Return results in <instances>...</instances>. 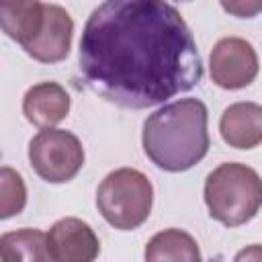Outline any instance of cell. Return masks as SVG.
Segmentation results:
<instances>
[{
  "label": "cell",
  "mask_w": 262,
  "mask_h": 262,
  "mask_svg": "<svg viewBox=\"0 0 262 262\" xmlns=\"http://www.w3.org/2000/svg\"><path fill=\"white\" fill-rule=\"evenodd\" d=\"M209 111L199 98H180L151 113L141 131L145 156L164 172H186L209 151Z\"/></svg>",
  "instance_id": "2"
},
{
  "label": "cell",
  "mask_w": 262,
  "mask_h": 262,
  "mask_svg": "<svg viewBox=\"0 0 262 262\" xmlns=\"http://www.w3.org/2000/svg\"><path fill=\"white\" fill-rule=\"evenodd\" d=\"M29 162L41 180L63 184L82 170L84 147L72 131L47 127L29 141Z\"/></svg>",
  "instance_id": "5"
},
{
  "label": "cell",
  "mask_w": 262,
  "mask_h": 262,
  "mask_svg": "<svg viewBox=\"0 0 262 262\" xmlns=\"http://www.w3.org/2000/svg\"><path fill=\"white\" fill-rule=\"evenodd\" d=\"M70 106L72 98L57 82H39L31 86L23 96V115L31 125L39 129L61 123L70 113Z\"/></svg>",
  "instance_id": "9"
},
{
  "label": "cell",
  "mask_w": 262,
  "mask_h": 262,
  "mask_svg": "<svg viewBox=\"0 0 262 262\" xmlns=\"http://www.w3.org/2000/svg\"><path fill=\"white\" fill-rule=\"evenodd\" d=\"M78 70L84 84L123 108H149L203 78L194 37L166 0H104L88 16Z\"/></svg>",
  "instance_id": "1"
},
{
  "label": "cell",
  "mask_w": 262,
  "mask_h": 262,
  "mask_svg": "<svg viewBox=\"0 0 262 262\" xmlns=\"http://www.w3.org/2000/svg\"><path fill=\"white\" fill-rule=\"evenodd\" d=\"M72 37H74V20L70 12L57 4H45L39 33L23 49L35 61L57 63L68 57L72 49Z\"/></svg>",
  "instance_id": "7"
},
{
  "label": "cell",
  "mask_w": 262,
  "mask_h": 262,
  "mask_svg": "<svg viewBox=\"0 0 262 262\" xmlns=\"http://www.w3.org/2000/svg\"><path fill=\"white\" fill-rule=\"evenodd\" d=\"M184 2H186V0H184Z\"/></svg>",
  "instance_id": "17"
},
{
  "label": "cell",
  "mask_w": 262,
  "mask_h": 262,
  "mask_svg": "<svg viewBox=\"0 0 262 262\" xmlns=\"http://www.w3.org/2000/svg\"><path fill=\"white\" fill-rule=\"evenodd\" d=\"M258 53L250 41L242 37H223L209 55L211 80L225 90L250 86L258 76Z\"/></svg>",
  "instance_id": "6"
},
{
  "label": "cell",
  "mask_w": 262,
  "mask_h": 262,
  "mask_svg": "<svg viewBox=\"0 0 262 262\" xmlns=\"http://www.w3.org/2000/svg\"><path fill=\"white\" fill-rule=\"evenodd\" d=\"M145 260H186L196 262L201 260L199 244L194 237L182 229H164L156 233L145 246Z\"/></svg>",
  "instance_id": "13"
},
{
  "label": "cell",
  "mask_w": 262,
  "mask_h": 262,
  "mask_svg": "<svg viewBox=\"0 0 262 262\" xmlns=\"http://www.w3.org/2000/svg\"><path fill=\"white\" fill-rule=\"evenodd\" d=\"M0 260L2 262H43L47 254V233L31 227L8 231L0 237Z\"/></svg>",
  "instance_id": "12"
},
{
  "label": "cell",
  "mask_w": 262,
  "mask_h": 262,
  "mask_svg": "<svg viewBox=\"0 0 262 262\" xmlns=\"http://www.w3.org/2000/svg\"><path fill=\"white\" fill-rule=\"evenodd\" d=\"M27 205V186L23 176L8 168L2 166L0 170V217L8 219L18 213H23Z\"/></svg>",
  "instance_id": "14"
},
{
  "label": "cell",
  "mask_w": 262,
  "mask_h": 262,
  "mask_svg": "<svg viewBox=\"0 0 262 262\" xmlns=\"http://www.w3.org/2000/svg\"><path fill=\"white\" fill-rule=\"evenodd\" d=\"M98 252L94 229L78 217H63L47 231V254L53 262H92Z\"/></svg>",
  "instance_id": "8"
},
{
  "label": "cell",
  "mask_w": 262,
  "mask_h": 262,
  "mask_svg": "<svg viewBox=\"0 0 262 262\" xmlns=\"http://www.w3.org/2000/svg\"><path fill=\"white\" fill-rule=\"evenodd\" d=\"M154 186L149 178L135 168L108 172L96 190V207L102 219L121 231L143 225L151 213Z\"/></svg>",
  "instance_id": "4"
},
{
  "label": "cell",
  "mask_w": 262,
  "mask_h": 262,
  "mask_svg": "<svg viewBox=\"0 0 262 262\" xmlns=\"http://www.w3.org/2000/svg\"><path fill=\"white\" fill-rule=\"evenodd\" d=\"M260 256H262L260 246H254L252 250H244L242 254H237V260H242V258H260Z\"/></svg>",
  "instance_id": "16"
},
{
  "label": "cell",
  "mask_w": 262,
  "mask_h": 262,
  "mask_svg": "<svg viewBox=\"0 0 262 262\" xmlns=\"http://www.w3.org/2000/svg\"><path fill=\"white\" fill-rule=\"evenodd\" d=\"M221 8L237 18H254L262 12V0H219Z\"/></svg>",
  "instance_id": "15"
},
{
  "label": "cell",
  "mask_w": 262,
  "mask_h": 262,
  "mask_svg": "<svg viewBox=\"0 0 262 262\" xmlns=\"http://www.w3.org/2000/svg\"><path fill=\"white\" fill-rule=\"evenodd\" d=\"M43 6L39 0H0L2 31L25 47L41 29Z\"/></svg>",
  "instance_id": "11"
},
{
  "label": "cell",
  "mask_w": 262,
  "mask_h": 262,
  "mask_svg": "<svg viewBox=\"0 0 262 262\" xmlns=\"http://www.w3.org/2000/svg\"><path fill=\"white\" fill-rule=\"evenodd\" d=\"M205 205L209 215L225 227L252 221L262 209V178L239 162H225L205 180Z\"/></svg>",
  "instance_id": "3"
},
{
  "label": "cell",
  "mask_w": 262,
  "mask_h": 262,
  "mask_svg": "<svg viewBox=\"0 0 262 262\" xmlns=\"http://www.w3.org/2000/svg\"><path fill=\"white\" fill-rule=\"evenodd\" d=\"M219 133L229 147L254 149L262 143V104L233 102L219 119Z\"/></svg>",
  "instance_id": "10"
}]
</instances>
